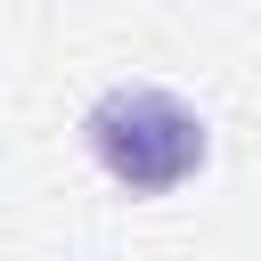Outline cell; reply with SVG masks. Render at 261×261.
Returning <instances> with one entry per match:
<instances>
[{
    "label": "cell",
    "mask_w": 261,
    "mask_h": 261,
    "mask_svg": "<svg viewBox=\"0 0 261 261\" xmlns=\"http://www.w3.org/2000/svg\"><path fill=\"white\" fill-rule=\"evenodd\" d=\"M82 139L98 155V171L130 196H171L204 171L212 139H204V114L155 82H114L90 114H82Z\"/></svg>",
    "instance_id": "cell-1"
}]
</instances>
